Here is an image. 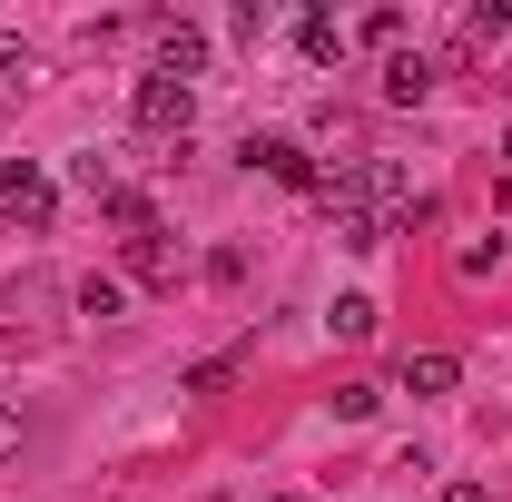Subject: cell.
<instances>
[{
    "label": "cell",
    "mask_w": 512,
    "mask_h": 502,
    "mask_svg": "<svg viewBox=\"0 0 512 502\" xmlns=\"http://www.w3.org/2000/svg\"><path fill=\"white\" fill-rule=\"evenodd\" d=\"M256 178H276V188H296V197H325V168H316V148L306 138H286V128H266V138H247L237 148Z\"/></svg>",
    "instance_id": "cell-1"
},
{
    "label": "cell",
    "mask_w": 512,
    "mask_h": 502,
    "mask_svg": "<svg viewBox=\"0 0 512 502\" xmlns=\"http://www.w3.org/2000/svg\"><path fill=\"white\" fill-rule=\"evenodd\" d=\"M128 119L148 128V138H188V128H197V89L168 79V69H148V79L128 89Z\"/></svg>",
    "instance_id": "cell-2"
},
{
    "label": "cell",
    "mask_w": 512,
    "mask_h": 502,
    "mask_svg": "<svg viewBox=\"0 0 512 502\" xmlns=\"http://www.w3.org/2000/svg\"><path fill=\"white\" fill-rule=\"evenodd\" d=\"M148 40H158V69L197 89V69H207V30H197V20H148Z\"/></svg>",
    "instance_id": "cell-3"
},
{
    "label": "cell",
    "mask_w": 512,
    "mask_h": 502,
    "mask_svg": "<svg viewBox=\"0 0 512 502\" xmlns=\"http://www.w3.org/2000/svg\"><path fill=\"white\" fill-rule=\"evenodd\" d=\"M424 99H434V60L424 50H394L384 60V109H424Z\"/></svg>",
    "instance_id": "cell-4"
},
{
    "label": "cell",
    "mask_w": 512,
    "mask_h": 502,
    "mask_svg": "<svg viewBox=\"0 0 512 502\" xmlns=\"http://www.w3.org/2000/svg\"><path fill=\"white\" fill-rule=\"evenodd\" d=\"M453 384H463V355H444V345L404 355V394H424V404H434V394H453Z\"/></svg>",
    "instance_id": "cell-5"
},
{
    "label": "cell",
    "mask_w": 512,
    "mask_h": 502,
    "mask_svg": "<svg viewBox=\"0 0 512 502\" xmlns=\"http://www.w3.org/2000/svg\"><path fill=\"white\" fill-rule=\"evenodd\" d=\"M325 227H335V247H345V256H375L384 247V217H375V207H325Z\"/></svg>",
    "instance_id": "cell-6"
},
{
    "label": "cell",
    "mask_w": 512,
    "mask_h": 502,
    "mask_svg": "<svg viewBox=\"0 0 512 502\" xmlns=\"http://www.w3.org/2000/svg\"><path fill=\"white\" fill-rule=\"evenodd\" d=\"M0 207H10V217H20V227H50V217H60V188H50V178H40V168H30V178H20V188L0 197Z\"/></svg>",
    "instance_id": "cell-7"
},
{
    "label": "cell",
    "mask_w": 512,
    "mask_h": 502,
    "mask_svg": "<svg viewBox=\"0 0 512 502\" xmlns=\"http://www.w3.org/2000/svg\"><path fill=\"white\" fill-rule=\"evenodd\" d=\"M503 256H512V237H503V227H493V237H463V247H453V276H463V286H483Z\"/></svg>",
    "instance_id": "cell-8"
},
{
    "label": "cell",
    "mask_w": 512,
    "mask_h": 502,
    "mask_svg": "<svg viewBox=\"0 0 512 502\" xmlns=\"http://www.w3.org/2000/svg\"><path fill=\"white\" fill-rule=\"evenodd\" d=\"M493 40H512V0H473V20H463V50L483 60Z\"/></svg>",
    "instance_id": "cell-9"
},
{
    "label": "cell",
    "mask_w": 512,
    "mask_h": 502,
    "mask_svg": "<svg viewBox=\"0 0 512 502\" xmlns=\"http://www.w3.org/2000/svg\"><path fill=\"white\" fill-rule=\"evenodd\" d=\"M296 50H306L316 69H335V60H345V30H335L325 10H306V20H296Z\"/></svg>",
    "instance_id": "cell-10"
},
{
    "label": "cell",
    "mask_w": 512,
    "mask_h": 502,
    "mask_svg": "<svg viewBox=\"0 0 512 502\" xmlns=\"http://www.w3.org/2000/svg\"><path fill=\"white\" fill-rule=\"evenodd\" d=\"M79 315H89V325H119V315H128L119 276H79Z\"/></svg>",
    "instance_id": "cell-11"
},
{
    "label": "cell",
    "mask_w": 512,
    "mask_h": 502,
    "mask_svg": "<svg viewBox=\"0 0 512 502\" xmlns=\"http://www.w3.org/2000/svg\"><path fill=\"white\" fill-rule=\"evenodd\" d=\"M375 296H335V315H325V325H335V335H345V345H365V335H375Z\"/></svg>",
    "instance_id": "cell-12"
},
{
    "label": "cell",
    "mask_w": 512,
    "mask_h": 502,
    "mask_svg": "<svg viewBox=\"0 0 512 502\" xmlns=\"http://www.w3.org/2000/svg\"><path fill=\"white\" fill-rule=\"evenodd\" d=\"M227 384H237V355H207V365L178 375V394H227Z\"/></svg>",
    "instance_id": "cell-13"
},
{
    "label": "cell",
    "mask_w": 512,
    "mask_h": 502,
    "mask_svg": "<svg viewBox=\"0 0 512 502\" xmlns=\"http://www.w3.org/2000/svg\"><path fill=\"white\" fill-rule=\"evenodd\" d=\"M335 414H345V424H375V414H384V384H335Z\"/></svg>",
    "instance_id": "cell-14"
},
{
    "label": "cell",
    "mask_w": 512,
    "mask_h": 502,
    "mask_svg": "<svg viewBox=\"0 0 512 502\" xmlns=\"http://www.w3.org/2000/svg\"><path fill=\"white\" fill-rule=\"evenodd\" d=\"M69 178H79V188H89V197H109V188H119V178H109V158H99V148H79V158H69Z\"/></svg>",
    "instance_id": "cell-15"
},
{
    "label": "cell",
    "mask_w": 512,
    "mask_h": 502,
    "mask_svg": "<svg viewBox=\"0 0 512 502\" xmlns=\"http://www.w3.org/2000/svg\"><path fill=\"white\" fill-rule=\"evenodd\" d=\"M128 276H168V247L158 237H128Z\"/></svg>",
    "instance_id": "cell-16"
},
{
    "label": "cell",
    "mask_w": 512,
    "mask_h": 502,
    "mask_svg": "<svg viewBox=\"0 0 512 502\" xmlns=\"http://www.w3.org/2000/svg\"><path fill=\"white\" fill-rule=\"evenodd\" d=\"M30 69V50H20V30H0V79H20Z\"/></svg>",
    "instance_id": "cell-17"
},
{
    "label": "cell",
    "mask_w": 512,
    "mask_h": 502,
    "mask_svg": "<svg viewBox=\"0 0 512 502\" xmlns=\"http://www.w3.org/2000/svg\"><path fill=\"white\" fill-rule=\"evenodd\" d=\"M434 502H493V483H444Z\"/></svg>",
    "instance_id": "cell-18"
},
{
    "label": "cell",
    "mask_w": 512,
    "mask_h": 502,
    "mask_svg": "<svg viewBox=\"0 0 512 502\" xmlns=\"http://www.w3.org/2000/svg\"><path fill=\"white\" fill-rule=\"evenodd\" d=\"M0 443H20V414H10V404H0Z\"/></svg>",
    "instance_id": "cell-19"
},
{
    "label": "cell",
    "mask_w": 512,
    "mask_h": 502,
    "mask_svg": "<svg viewBox=\"0 0 512 502\" xmlns=\"http://www.w3.org/2000/svg\"><path fill=\"white\" fill-rule=\"evenodd\" d=\"M256 502H306V493H256Z\"/></svg>",
    "instance_id": "cell-20"
},
{
    "label": "cell",
    "mask_w": 512,
    "mask_h": 502,
    "mask_svg": "<svg viewBox=\"0 0 512 502\" xmlns=\"http://www.w3.org/2000/svg\"><path fill=\"white\" fill-rule=\"evenodd\" d=\"M503 158H512V128H503Z\"/></svg>",
    "instance_id": "cell-21"
}]
</instances>
